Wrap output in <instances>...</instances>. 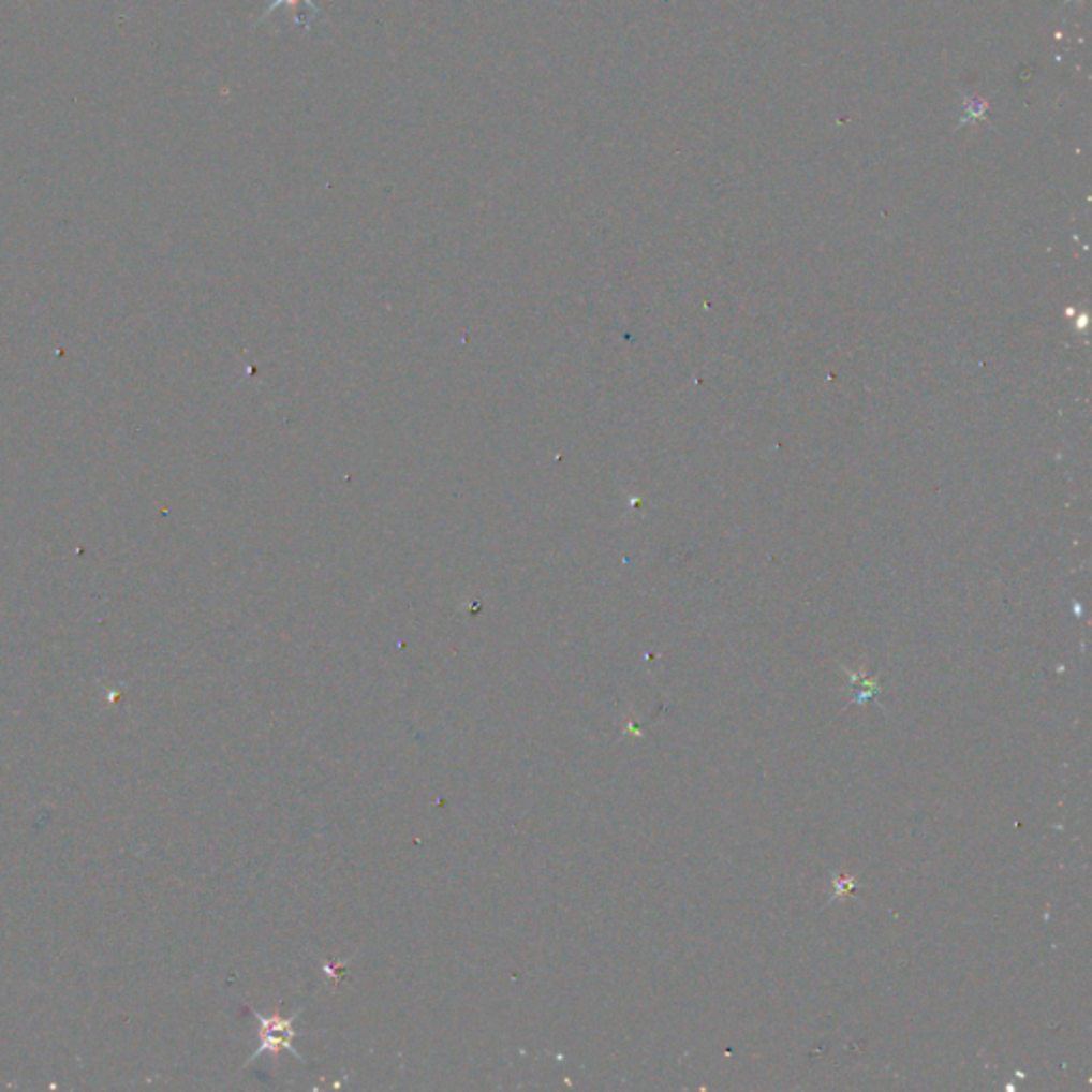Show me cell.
<instances>
[{"mask_svg":"<svg viewBox=\"0 0 1092 1092\" xmlns=\"http://www.w3.org/2000/svg\"><path fill=\"white\" fill-rule=\"evenodd\" d=\"M299 1014H301V1012L293 1014L291 1018H280V1016H276V1018H265L263 1014L254 1012V1016H256V1018H259V1022H261V1048L254 1052V1057H252L250 1061H256V1059H259L261 1054H265V1052L276 1054V1052H280V1050H289V1052H291L297 1061H304V1057L299 1054V1050H297V1048H295V1044H293V1039L299 1035V1033H297V1029H295V1020L299 1018Z\"/></svg>","mask_w":1092,"mask_h":1092,"instance_id":"1","label":"cell"},{"mask_svg":"<svg viewBox=\"0 0 1092 1092\" xmlns=\"http://www.w3.org/2000/svg\"><path fill=\"white\" fill-rule=\"evenodd\" d=\"M299 4H308V6H312V11H314V13H321L314 0H274V2H271V4H269V6L265 9V13L261 15V19H259V21L267 19V17H269V15H271V13L276 11V9H280V6H286V9L291 11V17H293V21H295L297 26H301V28L310 30V24H308V21L304 19V15L299 13Z\"/></svg>","mask_w":1092,"mask_h":1092,"instance_id":"2","label":"cell"},{"mask_svg":"<svg viewBox=\"0 0 1092 1092\" xmlns=\"http://www.w3.org/2000/svg\"><path fill=\"white\" fill-rule=\"evenodd\" d=\"M964 105H966V114L962 116V122H960V124L971 122V120H979V118L986 114V105H984L982 101H966Z\"/></svg>","mask_w":1092,"mask_h":1092,"instance_id":"3","label":"cell"},{"mask_svg":"<svg viewBox=\"0 0 1092 1092\" xmlns=\"http://www.w3.org/2000/svg\"><path fill=\"white\" fill-rule=\"evenodd\" d=\"M856 890V877H841V880H835V897H841L845 892H854ZM832 897V899H835Z\"/></svg>","mask_w":1092,"mask_h":1092,"instance_id":"4","label":"cell"}]
</instances>
